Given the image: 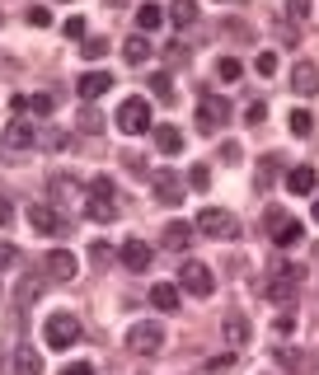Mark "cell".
<instances>
[{
	"label": "cell",
	"instance_id": "6da1fadb",
	"mask_svg": "<svg viewBox=\"0 0 319 375\" xmlns=\"http://www.w3.org/2000/svg\"><path fill=\"white\" fill-rule=\"evenodd\" d=\"M305 277V268L291 258H277L273 268H268V282H263V291H268V300H291V291H296V282Z\"/></svg>",
	"mask_w": 319,
	"mask_h": 375
},
{
	"label": "cell",
	"instance_id": "7a4b0ae2",
	"mask_svg": "<svg viewBox=\"0 0 319 375\" xmlns=\"http://www.w3.org/2000/svg\"><path fill=\"white\" fill-rule=\"evenodd\" d=\"M193 230H197V235H211V239H239V221L230 216V211H221V206H206V211H197Z\"/></svg>",
	"mask_w": 319,
	"mask_h": 375
},
{
	"label": "cell",
	"instance_id": "3957f363",
	"mask_svg": "<svg viewBox=\"0 0 319 375\" xmlns=\"http://www.w3.org/2000/svg\"><path fill=\"white\" fill-rule=\"evenodd\" d=\"M160 347H164V329H160L155 319H141V324H132V329H127V352L155 356Z\"/></svg>",
	"mask_w": 319,
	"mask_h": 375
},
{
	"label": "cell",
	"instance_id": "277c9868",
	"mask_svg": "<svg viewBox=\"0 0 319 375\" xmlns=\"http://www.w3.org/2000/svg\"><path fill=\"white\" fill-rule=\"evenodd\" d=\"M28 226H33L38 235H52V239H66L70 235V221L61 216L57 206H47V202H33V206H28Z\"/></svg>",
	"mask_w": 319,
	"mask_h": 375
},
{
	"label": "cell",
	"instance_id": "5b68a950",
	"mask_svg": "<svg viewBox=\"0 0 319 375\" xmlns=\"http://www.w3.org/2000/svg\"><path fill=\"white\" fill-rule=\"evenodd\" d=\"M117 132H122V137L150 132V103L146 99H122V108H117Z\"/></svg>",
	"mask_w": 319,
	"mask_h": 375
},
{
	"label": "cell",
	"instance_id": "8992f818",
	"mask_svg": "<svg viewBox=\"0 0 319 375\" xmlns=\"http://www.w3.org/2000/svg\"><path fill=\"white\" fill-rule=\"evenodd\" d=\"M43 333H47V347H52V352H66L70 342L80 338V319L75 315H47Z\"/></svg>",
	"mask_w": 319,
	"mask_h": 375
},
{
	"label": "cell",
	"instance_id": "52a82bcc",
	"mask_svg": "<svg viewBox=\"0 0 319 375\" xmlns=\"http://www.w3.org/2000/svg\"><path fill=\"white\" fill-rule=\"evenodd\" d=\"M179 291H188V296H211L216 291V277H211V268L206 263H183L179 268Z\"/></svg>",
	"mask_w": 319,
	"mask_h": 375
},
{
	"label": "cell",
	"instance_id": "ba28073f",
	"mask_svg": "<svg viewBox=\"0 0 319 375\" xmlns=\"http://www.w3.org/2000/svg\"><path fill=\"white\" fill-rule=\"evenodd\" d=\"M263 226H268V239H273V244H300V239H305V226L291 221L286 211H277V206L263 216Z\"/></svg>",
	"mask_w": 319,
	"mask_h": 375
},
{
	"label": "cell",
	"instance_id": "9c48e42d",
	"mask_svg": "<svg viewBox=\"0 0 319 375\" xmlns=\"http://www.w3.org/2000/svg\"><path fill=\"white\" fill-rule=\"evenodd\" d=\"M230 117V103L216 99V94H202V103H197V132H221Z\"/></svg>",
	"mask_w": 319,
	"mask_h": 375
},
{
	"label": "cell",
	"instance_id": "30bf717a",
	"mask_svg": "<svg viewBox=\"0 0 319 375\" xmlns=\"http://www.w3.org/2000/svg\"><path fill=\"white\" fill-rule=\"evenodd\" d=\"M75 268H80L75 253H66V249H52L43 258V277H47V282H70V277H75Z\"/></svg>",
	"mask_w": 319,
	"mask_h": 375
},
{
	"label": "cell",
	"instance_id": "8fae6325",
	"mask_svg": "<svg viewBox=\"0 0 319 375\" xmlns=\"http://www.w3.org/2000/svg\"><path fill=\"white\" fill-rule=\"evenodd\" d=\"M291 90H296L300 99H315L319 94V66L315 61H296V70H291Z\"/></svg>",
	"mask_w": 319,
	"mask_h": 375
},
{
	"label": "cell",
	"instance_id": "7c38bea8",
	"mask_svg": "<svg viewBox=\"0 0 319 375\" xmlns=\"http://www.w3.org/2000/svg\"><path fill=\"white\" fill-rule=\"evenodd\" d=\"M33 127H28V122H23V117H14V122H5V137H0V146H5V150H28V146H33Z\"/></svg>",
	"mask_w": 319,
	"mask_h": 375
},
{
	"label": "cell",
	"instance_id": "4fadbf2b",
	"mask_svg": "<svg viewBox=\"0 0 319 375\" xmlns=\"http://www.w3.org/2000/svg\"><path fill=\"white\" fill-rule=\"evenodd\" d=\"M155 202H164V206H179L183 202V179L179 174H155Z\"/></svg>",
	"mask_w": 319,
	"mask_h": 375
},
{
	"label": "cell",
	"instance_id": "5bb4252c",
	"mask_svg": "<svg viewBox=\"0 0 319 375\" xmlns=\"http://www.w3.org/2000/svg\"><path fill=\"white\" fill-rule=\"evenodd\" d=\"M117 258H122L127 273H146V268H150V244H141V239H127Z\"/></svg>",
	"mask_w": 319,
	"mask_h": 375
},
{
	"label": "cell",
	"instance_id": "9a60e30c",
	"mask_svg": "<svg viewBox=\"0 0 319 375\" xmlns=\"http://www.w3.org/2000/svg\"><path fill=\"white\" fill-rule=\"evenodd\" d=\"M80 103H90V99H99V94H108L113 90V75H103V70H90V75H80Z\"/></svg>",
	"mask_w": 319,
	"mask_h": 375
},
{
	"label": "cell",
	"instance_id": "2e32d148",
	"mask_svg": "<svg viewBox=\"0 0 319 375\" xmlns=\"http://www.w3.org/2000/svg\"><path fill=\"white\" fill-rule=\"evenodd\" d=\"M14 375H43V356H38L33 342H19L14 347Z\"/></svg>",
	"mask_w": 319,
	"mask_h": 375
},
{
	"label": "cell",
	"instance_id": "e0dca14e",
	"mask_svg": "<svg viewBox=\"0 0 319 375\" xmlns=\"http://www.w3.org/2000/svg\"><path fill=\"white\" fill-rule=\"evenodd\" d=\"M193 235H197V230L188 226V221H169V226H164V235H160V244H164V249H188V244H193Z\"/></svg>",
	"mask_w": 319,
	"mask_h": 375
},
{
	"label": "cell",
	"instance_id": "ac0fdd59",
	"mask_svg": "<svg viewBox=\"0 0 319 375\" xmlns=\"http://www.w3.org/2000/svg\"><path fill=\"white\" fill-rule=\"evenodd\" d=\"M315 183H319V174L310 169V164H296V169L286 174V188H291L296 197H310V193H315Z\"/></svg>",
	"mask_w": 319,
	"mask_h": 375
},
{
	"label": "cell",
	"instance_id": "d6986e66",
	"mask_svg": "<svg viewBox=\"0 0 319 375\" xmlns=\"http://www.w3.org/2000/svg\"><path fill=\"white\" fill-rule=\"evenodd\" d=\"M150 305H155L160 315H174V310L183 305V300H179V286H169V282H160L155 291H150Z\"/></svg>",
	"mask_w": 319,
	"mask_h": 375
},
{
	"label": "cell",
	"instance_id": "ffe728a7",
	"mask_svg": "<svg viewBox=\"0 0 319 375\" xmlns=\"http://www.w3.org/2000/svg\"><path fill=\"white\" fill-rule=\"evenodd\" d=\"M226 342H230V347H244V342H249V319L239 315V310L226 315Z\"/></svg>",
	"mask_w": 319,
	"mask_h": 375
},
{
	"label": "cell",
	"instance_id": "44dd1931",
	"mask_svg": "<svg viewBox=\"0 0 319 375\" xmlns=\"http://www.w3.org/2000/svg\"><path fill=\"white\" fill-rule=\"evenodd\" d=\"M75 188H80V183L70 179V174H52V179H47V197H52V206L66 202V197H75Z\"/></svg>",
	"mask_w": 319,
	"mask_h": 375
},
{
	"label": "cell",
	"instance_id": "7402d4cb",
	"mask_svg": "<svg viewBox=\"0 0 319 375\" xmlns=\"http://www.w3.org/2000/svg\"><path fill=\"white\" fill-rule=\"evenodd\" d=\"M155 146H160V155H179V146H183L179 127H155Z\"/></svg>",
	"mask_w": 319,
	"mask_h": 375
},
{
	"label": "cell",
	"instance_id": "603a6c76",
	"mask_svg": "<svg viewBox=\"0 0 319 375\" xmlns=\"http://www.w3.org/2000/svg\"><path fill=\"white\" fill-rule=\"evenodd\" d=\"M221 33L235 38V43H253V28L244 19H235V14H226V19H221Z\"/></svg>",
	"mask_w": 319,
	"mask_h": 375
},
{
	"label": "cell",
	"instance_id": "cb8c5ba5",
	"mask_svg": "<svg viewBox=\"0 0 319 375\" xmlns=\"http://www.w3.org/2000/svg\"><path fill=\"white\" fill-rule=\"evenodd\" d=\"M122 57L132 61V66L150 61V38H127V43H122Z\"/></svg>",
	"mask_w": 319,
	"mask_h": 375
},
{
	"label": "cell",
	"instance_id": "d4e9b609",
	"mask_svg": "<svg viewBox=\"0 0 319 375\" xmlns=\"http://www.w3.org/2000/svg\"><path fill=\"white\" fill-rule=\"evenodd\" d=\"M43 282H47V277H23V282L14 286V300H19V305H33L38 291H43Z\"/></svg>",
	"mask_w": 319,
	"mask_h": 375
},
{
	"label": "cell",
	"instance_id": "484cf974",
	"mask_svg": "<svg viewBox=\"0 0 319 375\" xmlns=\"http://www.w3.org/2000/svg\"><path fill=\"white\" fill-rule=\"evenodd\" d=\"M277 179V159L273 155H263L258 159V169H253V188H258V193H268V183Z\"/></svg>",
	"mask_w": 319,
	"mask_h": 375
},
{
	"label": "cell",
	"instance_id": "4316f807",
	"mask_svg": "<svg viewBox=\"0 0 319 375\" xmlns=\"http://www.w3.org/2000/svg\"><path fill=\"white\" fill-rule=\"evenodd\" d=\"M286 127H291V137H310V132H315V113H310V108H296V113L286 117Z\"/></svg>",
	"mask_w": 319,
	"mask_h": 375
},
{
	"label": "cell",
	"instance_id": "83f0119b",
	"mask_svg": "<svg viewBox=\"0 0 319 375\" xmlns=\"http://www.w3.org/2000/svg\"><path fill=\"white\" fill-rule=\"evenodd\" d=\"M75 127H80V132H85V137H99V132H103V117L94 113L90 103H85V108H80V117H75Z\"/></svg>",
	"mask_w": 319,
	"mask_h": 375
},
{
	"label": "cell",
	"instance_id": "f1b7e54d",
	"mask_svg": "<svg viewBox=\"0 0 319 375\" xmlns=\"http://www.w3.org/2000/svg\"><path fill=\"white\" fill-rule=\"evenodd\" d=\"M85 216H90V221H113L117 206L113 202H99V197H85Z\"/></svg>",
	"mask_w": 319,
	"mask_h": 375
},
{
	"label": "cell",
	"instance_id": "f546056e",
	"mask_svg": "<svg viewBox=\"0 0 319 375\" xmlns=\"http://www.w3.org/2000/svg\"><path fill=\"white\" fill-rule=\"evenodd\" d=\"M169 19L179 23V28H188V23H197V5L193 0H179V5H169Z\"/></svg>",
	"mask_w": 319,
	"mask_h": 375
},
{
	"label": "cell",
	"instance_id": "4dcf8cb0",
	"mask_svg": "<svg viewBox=\"0 0 319 375\" xmlns=\"http://www.w3.org/2000/svg\"><path fill=\"white\" fill-rule=\"evenodd\" d=\"M85 197H99V202H113V179H108V174H99V179H90V188H85Z\"/></svg>",
	"mask_w": 319,
	"mask_h": 375
},
{
	"label": "cell",
	"instance_id": "1f68e13d",
	"mask_svg": "<svg viewBox=\"0 0 319 375\" xmlns=\"http://www.w3.org/2000/svg\"><path fill=\"white\" fill-rule=\"evenodd\" d=\"M137 23L150 33V28H160V23H164V10H160V5H141V10H137Z\"/></svg>",
	"mask_w": 319,
	"mask_h": 375
},
{
	"label": "cell",
	"instance_id": "d6a6232c",
	"mask_svg": "<svg viewBox=\"0 0 319 375\" xmlns=\"http://www.w3.org/2000/svg\"><path fill=\"white\" fill-rule=\"evenodd\" d=\"M216 75H221V80H226V85H235V80H239V75H244V66H239V61H235V57H221V61H216Z\"/></svg>",
	"mask_w": 319,
	"mask_h": 375
},
{
	"label": "cell",
	"instance_id": "836d02e7",
	"mask_svg": "<svg viewBox=\"0 0 319 375\" xmlns=\"http://www.w3.org/2000/svg\"><path fill=\"white\" fill-rule=\"evenodd\" d=\"M113 258H117V253L108 249V244H90V263H94V268H108Z\"/></svg>",
	"mask_w": 319,
	"mask_h": 375
},
{
	"label": "cell",
	"instance_id": "e575fe53",
	"mask_svg": "<svg viewBox=\"0 0 319 375\" xmlns=\"http://www.w3.org/2000/svg\"><path fill=\"white\" fill-rule=\"evenodd\" d=\"M43 146H52V150H66V146H70V137H66V132H57V127H47V132H43Z\"/></svg>",
	"mask_w": 319,
	"mask_h": 375
},
{
	"label": "cell",
	"instance_id": "d590c367",
	"mask_svg": "<svg viewBox=\"0 0 319 375\" xmlns=\"http://www.w3.org/2000/svg\"><path fill=\"white\" fill-rule=\"evenodd\" d=\"M253 66H258V75L273 80L277 75V52H258V61H253Z\"/></svg>",
	"mask_w": 319,
	"mask_h": 375
},
{
	"label": "cell",
	"instance_id": "8d00e7d4",
	"mask_svg": "<svg viewBox=\"0 0 319 375\" xmlns=\"http://www.w3.org/2000/svg\"><path fill=\"white\" fill-rule=\"evenodd\" d=\"M85 57H90V61L108 57V38H90V43H85Z\"/></svg>",
	"mask_w": 319,
	"mask_h": 375
},
{
	"label": "cell",
	"instance_id": "74e56055",
	"mask_svg": "<svg viewBox=\"0 0 319 375\" xmlns=\"http://www.w3.org/2000/svg\"><path fill=\"white\" fill-rule=\"evenodd\" d=\"M277 43L282 47H300V33L291 28V23H277Z\"/></svg>",
	"mask_w": 319,
	"mask_h": 375
},
{
	"label": "cell",
	"instance_id": "f35d334b",
	"mask_svg": "<svg viewBox=\"0 0 319 375\" xmlns=\"http://www.w3.org/2000/svg\"><path fill=\"white\" fill-rule=\"evenodd\" d=\"M263 117H268V103H258V99H253L249 108H244V122H249V127H258Z\"/></svg>",
	"mask_w": 319,
	"mask_h": 375
},
{
	"label": "cell",
	"instance_id": "ab89813d",
	"mask_svg": "<svg viewBox=\"0 0 319 375\" xmlns=\"http://www.w3.org/2000/svg\"><path fill=\"white\" fill-rule=\"evenodd\" d=\"M188 183H193V188H206V183H211V169H206V164H193V169H188Z\"/></svg>",
	"mask_w": 319,
	"mask_h": 375
},
{
	"label": "cell",
	"instance_id": "60d3db41",
	"mask_svg": "<svg viewBox=\"0 0 319 375\" xmlns=\"http://www.w3.org/2000/svg\"><path fill=\"white\" fill-rule=\"evenodd\" d=\"M150 94H160V99H169V94H174L169 75H150Z\"/></svg>",
	"mask_w": 319,
	"mask_h": 375
},
{
	"label": "cell",
	"instance_id": "b9f144b4",
	"mask_svg": "<svg viewBox=\"0 0 319 375\" xmlns=\"http://www.w3.org/2000/svg\"><path fill=\"white\" fill-rule=\"evenodd\" d=\"M28 108H33V113H52V94H33V99H28Z\"/></svg>",
	"mask_w": 319,
	"mask_h": 375
},
{
	"label": "cell",
	"instance_id": "7bdbcfd3",
	"mask_svg": "<svg viewBox=\"0 0 319 375\" xmlns=\"http://www.w3.org/2000/svg\"><path fill=\"white\" fill-rule=\"evenodd\" d=\"M66 38H80V43H85V19H80V14L66 19Z\"/></svg>",
	"mask_w": 319,
	"mask_h": 375
},
{
	"label": "cell",
	"instance_id": "ee69618b",
	"mask_svg": "<svg viewBox=\"0 0 319 375\" xmlns=\"http://www.w3.org/2000/svg\"><path fill=\"white\" fill-rule=\"evenodd\" d=\"M28 23H33V28H43V23H52V10H43V5H33V10H28Z\"/></svg>",
	"mask_w": 319,
	"mask_h": 375
},
{
	"label": "cell",
	"instance_id": "f6af8a7d",
	"mask_svg": "<svg viewBox=\"0 0 319 375\" xmlns=\"http://www.w3.org/2000/svg\"><path fill=\"white\" fill-rule=\"evenodd\" d=\"M14 258H19V249H14V244H5V239H0V268H10Z\"/></svg>",
	"mask_w": 319,
	"mask_h": 375
},
{
	"label": "cell",
	"instance_id": "bcb514c9",
	"mask_svg": "<svg viewBox=\"0 0 319 375\" xmlns=\"http://www.w3.org/2000/svg\"><path fill=\"white\" fill-rule=\"evenodd\" d=\"M122 159H127V169H146V159H141V150H122Z\"/></svg>",
	"mask_w": 319,
	"mask_h": 375
},
{
	"label": "cell",
	"instance_id": "7dc6e473",
	"mask_svg": "<svg viewBox=\"0 0 319 375\" xmlns=\"http://www.w3.org/2000/svg\"><path fill=\"white\" fill-rule=\"evenodd\" d=\"M10 216H14V202L0 193V226H10Z\"/></svg>",
	"mask_w": 319,
	"mask_h": 375
},
{
	"label": "cell",
	"instance_id": "c3c4849f",
	"mask_svg": "<svg viewBox=\"0 0 319 375\" xmlns=\"http://www.w3.org/2000/svg\"><path fill=\"white\" fill-rule=\"evenodd\" d=\"M61 375H94V366H90V361H70Z\"/></svg>",
	"mask_w": 319,
	"mask_h": 375
},
{
	"label": "cell",
	"instance_id": "681fc988",
	"mask_svg": "<svg viewBox=\"0 0 319 375\" xmlns=\"http://www.w3.org/2000/svg\"><path fill=\"white\" fill-rule=\"evenodd\" d=\"M221 159H226V164H239V146H221Z\"/></svg>",
	"mask_w": 319,
	"mask_h": 375
},
{
	"label": "cell",
	"instance_id": "f907efd6",
	"mask_svg": "<svg viewBox=\"0 0 319 375\" xmlns=\"http://www.w3.org/2000/svg\"><path fill=\"white\" fill-rule=\"evenodd\" d=\"M315 221H319V197H315Z\"/></svg>",
	"mask_w": 319,
	"mask_h": 375
},
{
	"label": "cell",
	"instance_id": "816d5d0a",
	"mask_svg": "<svg viewBox=\"0 0 319 375\" xmlns=\"http://www.w3.org/2000/svg\"><path fill=\"white\" fill-rule=\"evenodd\" d=\"M315 315H319V310H315Z\"/></svg>",
	"mask_w": 319,
	"mask_h": 375
}]
</instances>
